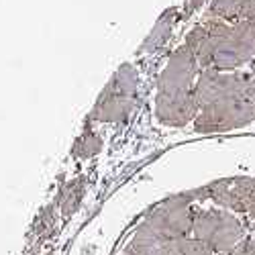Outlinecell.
Masks as SVG:
<instances>
[{"instance_id": "6da1fadb", "label": "cell", "mask_w": 255, "mask_h": 255, "mask_svg": "<svg viewBox=\"0 0 255 255\" xmlns=\"http://www.w3.org/2000/svg\"><path fill=\"white\" fill-rule=\"evenodd\" d=\"M196 200H204L202 188L192 190V192L176 194L172 198L159 202L157 206L149 210V215L145 217L143 223L149 229H153L165 243L176 241V239H186L190 237V233L194 229V217H196L194 202Z\"/></svg>"}, {"instance_id": "7a4b0ae2", "label": "cell", "mask_w": 255, "mask_h": 255, "mask_svg": "<svg viewBox=\"0 0 255 255\" xmlns=\"http://www.w3.org/2000/svg\"><path fill=\"white\" fill-rule=\"evenodd\" d=\"M192 235L206 243L215 253H229L239 241L245 239V227L233 212L208 208L196 210Z\"/></svg>"}, {"instance_id": "3957f363", "label": "cell", "mask_w": 255, "mask_h": 255, "mask_svg": "<svg viewBox=\"0 0 255 255\" xmlns=\"http://www.w3.org/2000/svg\"><path fill=\"white\" fill-rule=\"evenodd\" d=\"M204 198L233 212H249L255 208V178H229L202 188Z\"/></svg>"}, {"instance_id": "277c9868", "label": "cell", "mask_w": 255, "mask_h": 255, "mask_svg": "<svg viewBox=\"0 0 255 255\" xmlns=\"http://www.w3.org/2000/svg\"><path fill=\"white\" fill-rule=\"evenodd\" d=\"M198 102L194 96V90L188 94H178V96H167V94H159L157 96V119L163 125H172V127H182L186 123H190L192 119H196L198 113Z\"/></svg>"}, {"instance_id": "5b68a950", "label": "cell", "mask_w": 255, "mask_h": 255, "mask_svg": "<svg viewBox=\"0 0 255 255\" xmlns=\"http://www.w3.org/2000/svg\"><path fill=\"white\" fill-rule=\"evenodd\" d=\"M125 255H165V241L145 223L139 225L133 239L123 249Z\"/></svg>"}, {"instance_id": "8992f818", "label": "cell", "mask_w": 255, "mask_h": 255, "mask_svg": "<svg viewBox=\"0 0 255 255\" xmlns=\"http://www.w3.org/2000/svg\"><path fill=\"white\" fill-rule=\"evenodd\" d=\"M253 55L241 47L239 43H235L233 39L225 41V43H221L217 49H215V59H212V68L215 70H235L239 66H243L245 61H251Z\"/></svg>"}, {"instance_id": "52a82bcc", "label": "cell", "mask_w": 255, "mask_h": 255, "mask_svg": "<svg viewBox=\"0 0 255 255\" xmlns=\"http://www.w3.org/2000/svg\"><path fill=\"white\" fill-rule=\"evenodd\" d=\"M55 235V204L45 206L39 212V217L35 219L31 233H29V241H31V251H37L45 241H49Z\"/></svg>"}, {"instance_id": "ba28073f", "label": "cell", "mask_w": 255, "mask_h": 255, "mask_svg": "<svg viewBox=\"0 0 255 255\" xmlns=\"http://www.w3.org/2000/svg\"><path fill=\"white\" fill-rule=\"evenodd\" d=\"M212 253L215 251L196 237H186L165 243V255H212Z\"/></svg>"}, {"instance_id": "9c48e42d", "label": "cell", "mask_w": 255, "mask_h": 255, "mask_svg": "<svg viewBox=\"0 0 255 255\" xmlns=\"http://www.w3.org/2000/svg\"><path fill=\"white\" fill-rule=\"evenodd\" d=\"M82 196H84V180L70 182L66 188L61 190V194L57 198L59 208H61V215L63 217H72L74 212L78 210L80 202H82Z\"/></svg>"}, {"instance_id": "30bf717a", "label": "cell", "mask_w": 255, "mask_h": 255, "mask_svg": "<svg viewBox=\"0 0 255 255\" xmlns=\"http://www.w3.org/2000/svg\"><path fill=\"white\" fill-rule=\"evenodd\" d=\"M243 2H245V0H212L210 12L215 16H219V18L235 20V23H237L239 16H241Z\"/></svg>"}, {"instance_id": "8fae6325", "label": "cell", "mask_w": 255, "mask_h": 255, "mask_svg": "<svg viewBox=\"0 0 255 255\" xmlns=\"http://www.w3.org/2000/svg\"><path fill=\"white\" fill-rule=\"evenodd\" d=\"M231 39L239 43L241 47H245L251 55H255V29L249 25V20H237L233 25V35Z\"/></svg>"}, {"instance_id": "7c38bea8", "label": "cell", "mask_w": 255, "mask_h": 255, "mask_svg": "<svg viewBox=\"0 0 255 255\" xmlns=\"http://www.w3.org/2000/svg\"><path fill=\"white\" fill-rule=\"evenodd\" d=\"M100 147H102L100 139H98L96 135L88 133V135H84V137L76 143L74 153H76L78 157H90V155H94V153H98V151H100Z\"/></svg>"}, {"instance_id": "4fadbf2b", "label": "cell", "mask_w": 255, "mask_h": 255, "mask_svg": "<svg viewBox=\"0 0 255 255\" xmlns=\"http://www.w3.org/2000/svg\"><path fill=\"white\" fill-rule=\"evenodd\" d=\"M229 255H255L253 251V243H251V237H245L243 241H239L235 247L229 251Z\"/></svg>"}, {"instance_id": "5bb4252c", "label": "cell", "mask_w": 255, "mask_h": 255, "mask_svg": "<svg viewBox=\"0 0 255 255\" xmlns=\"http://www.w3.org/2000/svg\"><path fill=\"white\" fill-rule=\"evenodd\" d=\"M251 18H255V0H245L239 20H251Z\"/></svg>"}, {"instance_id": "9a60e30c", "label": "cell", "mask_w": 255, "mask_h": 255, "mask_svg": "<svg viewBox=\"0 0 255 255\" xmlns=\"http://www.w3.org/2000/svg\"><path fill=\"white\" fill-rule=\"evenodd\" d=\"M43 255H55V253H53V251H47V253H43Z\"/></svg>"}, {"instance_id": "2e32d148", "label": "cell", "mask_w": 255, "mask_h": 255, "mask_svg": "<svg viewBox=\"0 0 255 255\" xmlns=\"http://www.w3.org/2000/svg\"><path fill=\"white\" fill-rule=\"evenodd\" d=\"M121 255H125V253H121Z\"/></svg>"}]
</instances>
